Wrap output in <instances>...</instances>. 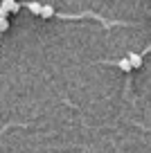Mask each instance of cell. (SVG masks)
Listing matches in <instances>:
<instances>
[{
	"mask_svg": "<svg viewBox=\"0 0 151 153\" xmlns=\"http://www.w3.org/2000/svg\"><path fill=\"white\" fill-rule=\"evenodd\" d=\"M117 68H120V70H124V72H129V70H131V61H129L126 56L120 59V61H117Z\"/></svg>",
	"mask_w": 151,
	"mask_h": 153,
	"instance_id": "cell-4",
	"label": "cell"
},
{
	"mask_svg": "<svg viewBox=\"0 0 151 153\" xmlns=\"http://www.w3.org/2000/svg\"><path fill=\"white\" fill-rule=\"evenodd\" d=\"M126 59L131 61V68H142V63H144V56L140 52H129Z\"/></svg>",
	"mask_w": 151,
	"mask_h": 153,
	"instance_id": "cell-1",
	"label": "cell"
},
{
	"mask_svg": "<svg viewBox=\"0 0 151 153\" xmlns=\"http://www.w3.org/2000/svg\"><path fill=\"white\" fill-rule=\"evenodd\" d=\"M23 7H27V9L32 11L34 16H38V14H41V7H43V5H38V2H25Z\"/></svg>",
	"mask_w": 151,
	"mask_h": 153,
	"instance_id": "cell-3",
	"label": "cell"
},
{
	"mask_svg": "<svg viewBox=\"0 0 151 153\" xmlns=\"http://www.w3.org/2000/svg\"><path fill=\"white\" fill-rule=\"evenodd\" d=\"M38 16H43V18H52V16H57V11H54L52 5H43V7H41V14H38Z\"/></svg>",
	"mask_w": 151,
	"mask_h": 153,
	"instance_id": "cell-2",
	"label": "cell"
},
{
	"mask_svg": "<svg viewBox=\"0 0 151 153\" xmlns=\"http://www.w3.org/2000/svg\"><path fill=\"white\" fill-rule=\"evenodd\" d=\"M7 29H9V20L5 16H0V32H7Z\"/></svg>",
	"mask_w": 151,
	"mask_h": 153,
	"instance_id": "cell-5",
	"label": "cell"
},
{
	"mask_svg": "<svg viewBox=\"0 0 151 153\" xmlns=\"http://www.w3.org/2000/svg\"><path fill=\"white\" fill-rule=\"evenodd\" d=\"M147 52H151V43H149V45H147V48H144V52H140V54H142V56H144V54H147Z\"/></svg>",
	"mask_w": 151,
	"mask_h": 153,
	"instance_id": "cell-6",
	"label": "cell"
}]
</instances>
